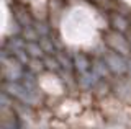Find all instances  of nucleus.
I'll return each mask as SVG.
<instances>
[{"instance_id": "4", "label": "nucleus", "mask_w": 131, "mask_h": 129, "mask_svg": "<svg viewBox=\"0 0 131 129\" xmlns=\"http://www.w3.org/2000/svg\"><path fill=\"white\" fill-rule=\"evenodd\" d=\"M92 66H93V62L85 54H75V57H74V70L79 74V77L89 74L92 70Z\"/></svg>"}, {"instance_id": "10", "label": "nucleus", "mask_w": 131, "mask_h": 129, "mask_svg": "<svg viewBox=\"0 0 131 129\" xmlns=\"http://www.w3.org/2000/svg\"><path fill=\"white\" fill-rule=\"evenodd\" d=\"M28 69H30L31 72H35V74H39L43 69H46L44 67V62L43 60H39V59H31L30 60V64H28Z\"/></svg>"}, {"instance_id": "3", "label": "nucleus", "mask_w": 131, "mask_h": 129, "mask_svg": "<svg viewBox=\"0 0 131 129\" xmlns=\"http://www.w3.org/2000/svg\"><path fill=\"white\" fill-rule=\"evenodd\" d=\"M106 44H108V47L115 52H118V54L121 56H128L131 52V44L129 41L123 36V33H118V31H115V33H110L108 36H106Z\"/></svg>"}, {"instance_id": "1", "label": "nucleus", "mask_w": 131, "mask_h": 129, "mask_svg": "<svg viewBox=\"0 0 131 129\" xmlns=\"http://www.w3.org/2000/svg\"><path fill=\"white\" fill-rule=\"evenodd\" d=\"M3 92L10 96V98H15L21 103H28V105H35L38 96H36V90L26 87L23 82H5V87H3Z\"/></svg>"}, {"instance_id": "13", "label": "nucleus", "mask_w": 131, "mask_h": 129, "mask_svg": "<svg viewBox=\"0 0 131 129\" xmlns=\"http://www.w3.org/2000/svg\"><path fill=\"white\" fill-rule=\"evenodd\" d=\"M129 44H131V38H129Z\"/></svg>"}, {"instance_id": "2", "label": "nucleus", "mask_w": 131, "mask_h": 129, "mask_svg": "<svg viewBox=\"0 0 131 129\" xmlns=\"http://www.w3.org/2000/svg\"><path fill=\"white\" fill-rule=\"evenodd\" d=\"M103 60L106 62V66L110 67L112 74L116 75H123V74H128V60L125 59V56L118 54L115 51H106L103 56Z\"/></svg>"}, {"instance_id": "5", "label": "nucleus", "mask_w": 131, "mask_h": 129, "mask_svg": "<svg viewBox=\"0 0 131 129\" xmlns=\"http://www.w3.org/2000/svg\"><path fill=\"white\" fill-rule=\"evenodd\" d=\"M26 52L30 54L31 59H44V51L39 46L38 41H30L26 43Z\"/></svg>"}, {"instance_id": "6", "label": "nucleus", "mask_w": 131, "mask_h": 129, "mask_svg": "<svg viewBox=\"0 0 131 129\" xmlns=\"http://www.w3.org/2000/svg\"><path fill=\"white\" fill-rule=\"evenodd\" d=\"M92 70L95 72V74L98 75V79H105L106 75L110 74V67L106 66V62L105 60H100V59H97V60H93V66H92Z\"/></svg>"}, {"instance_id": "9", "label": "nucleus", "mask_w": 131, "mask_h": 129, "mask_svg": "<svg viewBox=\"0 0 131 129\" xmlns=\"http://www.w3.org/2000/svg\"><path fill=\"white\" fill-rule=\"evenodd\" d=\"M43 62H44V67H46L48 70H54V72L62 70V69H61L59 60H57V57H52V56H44Z\"/></svg>"}, {"instance_id": "7", "label": "nucleus", "mask_w": 131, "mask_h": 129, "mask_svg": "<svg viewBox=\"0 0 131 129\" xmlns=\"http://www.w3.org/2000/svg\"><path fill=\"white\" fill-rule=\"evenodd\" d=\"M56 57H57V60H59V64H61V69L67 70L69 74H72L74 72V60L66 54H59V56H56Z\"/></svg>"}, {"instance_id": "12", "label": "nucleus", "mask_w": 131, "mask_h": 129, "mask_svg": "<svg viewBox=\"0 0 131 129\" xmlns=\"http://www.w3.org/2000/svg\"><path fill=\"white\" fill-rule=\"evenodd\" d=\"M128 74L131 75V60H128Z\"/></svg>"}, {"instance_id": "8", "label": "nucleus", "mask_w": 131, "mask_h": 129, "mask_svg": "<svg viewBox=\"0 0 131 129\" xmlns=\"http://www.w3.org/2000/svg\"><path fill=\"white\" fill-rule=\"evenodd\" d=\"M112 25H113V28H115V31H118V33H125V31L128 30V21H126V20L123 18L121 15H115Z\"/></svg>"}, {"instance_id": "11", "label": "nucleus", "mask_w": 131, "mask_h": 129, "mask_svg": "<svg viewBox=\"0 0 131 129\" xmlns=\"http://www.w3.org/2000/svg\"><path fill=\"white\" fill-rule=\"evenodd\" d=\"M38 43H39V46L43 47V51L46 52V54H52V52H54V49H52V43L49 41L48 38H41Z\"/></svg>"}]
</instances>
